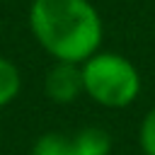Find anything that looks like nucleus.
Wrapping results in <instances>:
<instances>
[{"label":"nucleus","instance_id":"f257e3e1","mask_svg":"<svg viewBox=\"0 0 155 155\" xmlns=\"http://www.w3.org/2000/svg\"><path fill=\"white\" fill-rule=\"evenodd\" d=\"M29 29L53 61L82 63L102 44V19L90 0H31Z\"/></svg>","mask_w":155,"mask_h":155},{"label":"nucleus","instance_id":"f03ea898","mask_svg":"<svg viewBox=\"0 0 155 155\" xmlns=\"http://www.w3.org/2000/svg\"><path fill=\"white\" fill-rule=\"evenodd\" d=\"M80 70L85 94L107 109H124L140 92L138 68L121 53L97 51L80 63Z\"/></svg>","mask_w":155,"mask_h":155},{"label":"nucleus","instance_id":"7ed1b4c3","mask_svg":"<svg viewBox=\"0 0 155 155\" xmlns=\"http://www.w3.org/2000/svg\"><path fill=\"white\" fill-rule=\"evenodd\" d=\"M111 138L99 126H85L75 133H44L34 140L31 155H109Z\"/></svg>","mask_w":155,"mask_h":155},{"label":"nucleus","instance_id":"20e7f679","mask_svg":"<svg viewBox=\"0 0 155 155\" xmlns=\"http://www.w3.org/2000/svg\"><path fill=\"white\" fill-rule=\"evenodd\" d=\"M44 92L56 104H70V102H75L85 92L82 90V70H80V63L56 61L48 68L46 78H44Z\"/></svg>","mask_w":155,"mask_h":155},{"label":"nucleus","instance_id":"39448f33","mask_svg":"<svg viewBox=\"0 0 155 155\" xmlns=\"http://www.w3.org/2000/svg\"><path fill=\"white\" fill-rule=\"evenodd\" d=\"M19 90H22L19 68L10 58L0 56V109L7 107V104H12L17 99V94H19Z\"/></svg>","mask_w":155,"mask_h":155},{"label":"nucleus","instance_id":"423d86ee","mask_svg":"<svg viewBox=\"0 0 155 155\" xmlns=\"http://www.w3.org/2000/svg\"><path fill=\"white\" fill-rule=\"evenodd\" d=\"M138 143L145 155H155V107L143 116L140 131H138Z\"/></svg>","mask_w":155,"mask_h":155}]
</instances>
